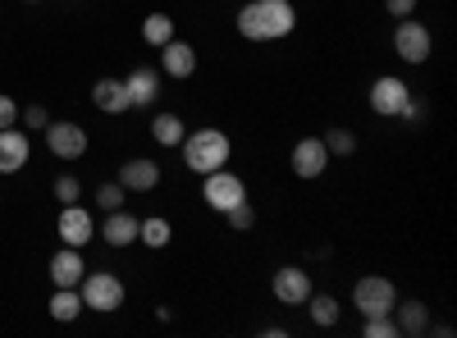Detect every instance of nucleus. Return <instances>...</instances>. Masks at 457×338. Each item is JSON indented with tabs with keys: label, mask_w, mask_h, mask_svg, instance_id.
Masks as SVG:
<instances>
[{
	"label": "nucleus",
	"mask_w": 457,
	"mask_h": 338,
	"mask_svg": "<svg viewBox=\"0 0 457 338\" xmlns=\"http://www.w3.org/2000/svg\"><path fill=\"white\" fill-rule=\"evenodd\" d=\"M297 23L293 0H252L238 10V32L247 42H284Z\"/></svg>",
	"instance_id": "nucleus-1"
},
{
	"label": "nucleus",
	"mask_w": 457,
	"mask_h": 338,
	"mask_svg": "<svg viewBox=\"0 0 457 338\" xmlns=\"http://www.w3.org/2000/svg\"><path fill=\"white\" fill-rule=\"evenodd\" d=\"M179 146H183V161H187V169H193V174L224 169L228 165V152H234L220 128H197V133H187Z\"/></svg>",
	"instance_id": "nucleus-2"
},
{
	"label": "nucleus",
	"mask_w": 457,
	"mask_h": 338,
	"mask_svg": "<svg viewBox=\"0 0 457 338\" xmlns=\"http://www.w3.org/2000/svg\"><path fill=\"white\" fill-rule=\"evenodd\" d=\"M79 297H83V311H101V316H110V311H120V307H124V284L114 279V275H105V270H96V275H83Z\"/></svg>",
	"instance_id": "nucleus-3"
},
{
	"label": "nucleus",
	"mask_w": 457,
	"mask_h": 338,
	"mask_svg": "<svg viewBox=\"0 0 457 338\" xmlns=\"http://www.w3.org/2000/svg\"><path fill=\"white\" fill-rule=\"evenodd\" d=\"M353 302H357L361 320H366V316H394V307H398V288H394L389 279H379V275H366V279L353 284Z\"/></svg>",
	"instance_id": "nucleus-4"
},
{
	"label": "nucleus",
	"mask_w": 457,
	"mask_h": 338,
	"mask_svg": "<svg viewBox=\"0 0 457 338\" xmlns=\"http://www.w3.org/2000/svg\"><path fill=\"white\" fill-rule=\"evenodd\" d=\"M394 51H398L407 64H426L430 51H435V37H430L426 23H416V19L407 14V19H398V28H394Z\"/></svg>",
	"instance_id": "nucleus-5"
},
{
	"label": "nucleus",
	"mask_w": 457,
	"mask_h": 338,
	"mask_svg": "<svg viewBox=\"0 0 457 338\" xmlns=\"http://www.w3.org/2000/svg\"><path fill=\"white\" fill-rule=\"evenodd\" d=\"M206 183H202V197H206V206L211 210H228V206H238V202H247V187H243V178L238 174H228V169H211V174H202Z\"/></svg>",
	"instance_id": "nucleus-6"
},
{
	"label": "nucleus",
	"mask_w": 457,
	"mask_h": 338,
	"mask_svg": "<svg viewBox=\"0 0 457 338\" xmlns=\"http://www.w3.org/2000/svg\"><path fill=\"white\" fill-rule=\"evenodd\" d=\"M407 101H411V87L403 78H375V87H370V110H375V115L398 120L407 110Z\"/></svg>",
	"instance_id": "nucleus-7"
},
{
	"label": "nucleus",
	"mask_w": 457,
	"mask_h": 338,
	"mask_svg": "<svg viewBox=\"0 0 457 338\" xmlns=\"http://www.w3.org/2000/svg\"><path fill=\"white\" fill-rule=\"evenodd\" d=\"M275 297H279V302L284 307H302V302H307V297L316 293L312 288V275L307 270H302V266H284V270H275Z\"/></svg>",
	"instance_id": "nucleus-8"
},
{
	"label": "nucleus",
	"mask_w": 457,
	"mask_h": 338,
	"mask_svg": "<svg viewBox=\"0 0 457 338\" xmlns=\"http://www.w3.org/2000/svg\"><path fill=\"white\" fill-rule=\"evenodd\" d=\"M46 146H51V156H60V161H79L83 152H87V133L79 128V124H46Z\"/></svg>",
	"instance_id": "nucleus-9"
},
{
	"label": "nucleus",
	"mask_w": 457,
	"mask_h": 338,
	"mask_svg": "<svg viewBox=\"0 0 457 338\" xmlns=\"http://www.w3.org/2000/svg\"><path fill=\"white\" fill-rule=\"evenodd\" d=\"M329 169V152H325V137H302L293 146V174L297 178H320Z\"/></svg>",
	"instance_id": "nucleus-10"
},
{
	"label": "nucleus",
	"mask_w": 457,
	"mask_h": 338,
	"mask_svg": "<svg viewBox=\"0 0 457 338\" xmlns=\"http://www.w3.org/2000/svg\"><path fill=\"white\" fill-rule=\"evenodd\" d=\"M92 234H96L92 210H83L79 202L60 210V243H64V247H83V243H92Z\"/></svg>",
	"instance_id": "nucleus-11"
},
{
	"label": "nucleus",
	"mask_w": 457,
	"mask_h": 338,
	"mask_svg": "<svg viewBox=\"0 0 457 338\" xmlns=\"http://www.w3.org/2000/svg\"><path fill=\"white\" fill-rule=\"evenodd\" d=\"M32 161V142L19 128H0V174H19Z\"/></svg>",
	"instance_id": "nucleus-12"
},
{
	"label": "nucleus",
	"mask_w": 457,
	"mask_h": 338,
	"mask_svg": "<svg viewBox=\"0 0 457 338\" xmlns=\"http://www.w3.org/2000/svg\"><path fill=\"white\" fill-rule=\"evenodd\" d=\"M161 69L170 73V78H193L197 73V51L179 42V37H170V42L161 46Z\"/></svg>",
	"instance_id": "nucleus-13"
},
{
	"label": "nucleus",
	"mask_w": 457,
	"mask_h": 338,
	"mask_svg": "<svg viewBox=\"0 0 457 338\" xmlns=\"http://www.w3.org/2000/svg\"><path fill=\"white\" fill-rule=\"evenodd\" d=\"M120 183H124V193H151V187L161 183V165L146 161V156L124 161V165H120Z\"/></svg>",
	"instance_id": "nucleus-14"
},
{
	"label": "nucleus",
	"mask_w": 457,
	"mask_h": 338,
	"mask_svg": "<svg viewBox=\"0 0 457 338\" xmlns=\"http://www.w3.org/2000/svg\"><path fill=\"white\" fill-rule=\"evenodd\" d=\"M83 275H87V266H83L79 247H60V251L51 256V279H55V288H79Z\"/></svg>",
	"instance_id": "nucleus-15"
},
{
	"label": "nucleus",
	"mask_w": 457,
	"mask_h": 338,
	"mask_svg": "<svg viewBox=\"0 0 457 338\" xmlns=\"http://www.w3.org/2000/svg\"><path fill=\"white\" fill-rule=\"evenodd\" d=\"M124 92H129V105H151L161 96V73L156 69H133L124 78Z\"/></svg>",
	"instance_id": "nucleus-16"
},
{
	"label": "nucleus",
	"mask_w": 457,
	"mask_h": 338,
	"mask_svg": "<svg viewBox=\"0 0 457 338\" xmlns=\"http://www.w3.org/2000/svg\"><path fill=\"white\" fill-rule=\"evenodd\" d=\"M92 105L105 110V115H124V110H129V92H124V83H120V78H101V83L92 87Z\"/></svg>",
	"instance_id": "nucleus-17"
},
{
	"label": "nucleus",
	"mask_w": 457,
	"mask_h": 338,
	"mask_svg": "<svg viewBox=\"0 0 457 338\" xmlns=\"http://www.w3.org/2000/svg\"><path fill=\"white\" fill-rule=\"evenodd\" d=\"M101 238H105L110 247H129V243H137V219L124 215V210H110V219L101 224Z\"/></svg>",
	"instance_id": "nucleus-18"
},
{
	"label": "nucleus",
	"mask_w": 457,
	"mask_h": 338,
	"mask_svg": "<svg viewBox=\"0 0 457 338\" xmlns=\"http://www.w3.org/2000/svg\"><path fill=\"white\" fill-rule=\"evenodd\" d=\"M394 311H398L394 325H398V334H407V338H416V334H426V329H430V311H426L421 302H398Z\"/></svg>",
	"instance_id": "nucleus-19"
},
{
	"label": "nucleus",
	"mask_w": 457,
	"mask_h": 338,
	"mask_svg": "<svg viewBox=\"0 0 457 338\" xmlns=\"http://www.w3.org/2000/svg\"><path fill=\"white\" fill-rule=\"evenodd\" d=\"M137 238L146 243V247H170V238H174V229H170V219H161V215H146V219H137Z\"/></svg>",
	"instance_id": "nucleus-20"
},
{
	"label": "nucleus",
	"mask_w": 457,
	"mask_h": 338,
	"mask_svg": "<svg viewBox=\"0 0 457 338\" xmlns=\"http://www.w3.org/2000/svg\"><path fill=\"white\" fill-rule=\"evenodd\" d=\"M151 137H156L161 146H179L187 137V128H183L179 115H156V120H151Z\"/></svg>",
	"instance_id": "nucleus-21"
},
{
	"label": "nucleus",
	"mask_w": 457,
	"mask_h": 338,
	"mask_svg": "<svg viewBox=\"0 0 457 338\" xmlns=\"http://www.w3.org/2000/svg\"><path fill=\"white\" fill-rule=\"evenodd\" d=\"M79 311H83L79 288H55V297H51V316H55V320H79Z\"/></svg>",
	"instance_id": "nucleus-22"
},
{
	"label": "nucleus",
	"mask_w": 457,
	"mask_h": 338,
	"mask_svg": "<svg viewBox=\"0 0 457 338\" xmlns=\"http://www.w3.org/2000/svg\"><path fill=\"white\" fill-rule=\"evenodd\" d=\"M142 37H146V46H156V51H161L170 37H174V19H170V14H146Z\"/></svg>",
	"instance_id": "nucleus-23"
},
{
	"label": "nucleus",
	"mask_w": 457,
	"mask_h": 338,
	"mask_svg": "<svg viewBox=\"0 0 457 338\" xmlns=\"http://www.w3.org/2000/svg\"><path fill=\"white\" fill-rule=\"evenodd\" d=\"M307 307H312V320L316 325H338V316H343V307H338V297H329V293H312L307 297Z\"/></svg>",
	"instance_id": "nucleus-24"
},
{
	"label": "nucleus",
	"mask_w": 457,
	"mask_h": 338,
	"mask_svg": "<svg viewBox=\"0 0 457 338\" xmlns=\"http://www.w3.org/2000/svg\"><path fill=\"white\" fill-rule=\"evenodd\" d=\"M325 152L329 156H353L357 152V137L348 128H334V133H325Z\"/></svg>",
	"instance_id": "nucleus-25"
},
{
	"label": "nucleus",
	"mask_w": 457,
	"mask_h": 338,
	"mask_svg": "<svg viewBox=\"0 0 457 338\" xmlns=\"http://www.w3.org/2000/svg\"><path fill=\"white\" fill-rule=\"evenodd\" d=\"M224 219H228V229H234V234H247L252 224H256V210H252L247 202H238V206H228V210H224Z\"/></svg>",
	"instance_id": "nucleus-26"
},
{
	"label": "nucleus",
	"mask_w": 457,
	"mask_h": 338,
	"mask_svg": "<svg viewBox=\"0 0 457 338\" xmlns=\"http://www.w3.org/2000/svg\"><path fill=\"white\" fill-rule=\"evenodd\" d=\"M361 334L366 338H398V325H394V316H366Z\"/></svg>",
	"instance_id": "nucleus-27"
},
{
	"label": "nucleus",
	"mask_w": 457,
	"mask_h": 338,
	"mask_svg": "<svg viewBox=\"0 0 457 338\" xmlns=\"http://www.w3.org/2000/svg\"><path fill=\"white\" fill-rule=\"evenodd\" d=\"M55 197H60V206H73V202L83 197V183L73 178V174H60L55 178Z\"/></svg>",
	"instance_id": "nucleus-28"
},
{
	"label": "nucleus",
	"mask_w": 457,
	"mask_h": 338,
	"mask_svg": "<svg viewBox=\"0 0 457 338\" xmlns=\"http://www.w3.org/2000/svg\"><path fill=\"white\" fill-rule=\"evenodd\" d=\"M96 202H101V210H120L124 206V183H101Z\"/></svg>",
	"instance_id": "nucleus-29"
},
{
	"label": "nucleus",
	"mask_w": 457,
	"mask_h": 338,
	"mask_svg": "<svg viewBox=\"0 0 457 338\" xmlns=\"http://www.w3.org/2000/svg\"><path fill=\"white\" fill-rule=\"evenodd\" d=\"M19 124V105L14 96H0V128H14Z\"/></svg>",
	"instance_id": "nucleus-30"
},
{
	"label": "nucleus",
	"mask_w": 457,
	"mask_h": 338,
	"mask_svg": "<svg viewBox=\"0 0 457 338\" xmlns=\"http://www.w3.org/2000/svg\"><path fill=\"white\" fill-rule=\"evenodd\" d=\"M23 124H28V128H46V124H51V115H46V105H28V115H23Z\"/></svg>",
	"instance_id": "nucleus-31"
},
{
	"label": "nucleus",
	"mask_w": 457,
	"mask_h": 338,
	"mask_svg": "<svg viewBox=\"0 0 457 338\" xmlns=\"http://www.w3.org/2000/svg\"><path fill=\"white\" fill-rule=\"evenodd\" d=\"M385 10L394 19H407V14H416V0H385Z\"/></svg>",
	"instance_id": "nucleus-32"
}]
</instances>
